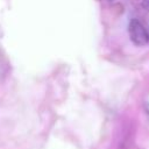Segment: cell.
Here are the masks:
<instances>
[{
    "instance_id": "obj_2",
    "label": "cell",
    "mask_w": 149,
    "mask_h": 149,
    "mask_svg": "<svg viewBox=\"0 0 149 149\" xmlns=\"http://www.w3.org/2000/svg\"><path fill=\"white\" fill-rule=\"evenodd\" d=\"M142 3V7L146 8L147 10H149V0H140Z\"/></svg>"
},
{
    "instance_id": "obj_1",
    "label": "cell",
    "mask_w": 149,
    "mask_h": 149,
    "mask_svg": "<svg viewBox=\"0 0 149 149\" xmlns=\"http://www.w3.org/2000/svg\"><path fill=\"white\" fill-rule=\"evenodd\" d=\"M128 33L130 36V40L134 44L142 47L146 45L149 42V33L146 29V27L136 19H133L129 22L128 26Z\"/></svg>"
}]
</instances>
